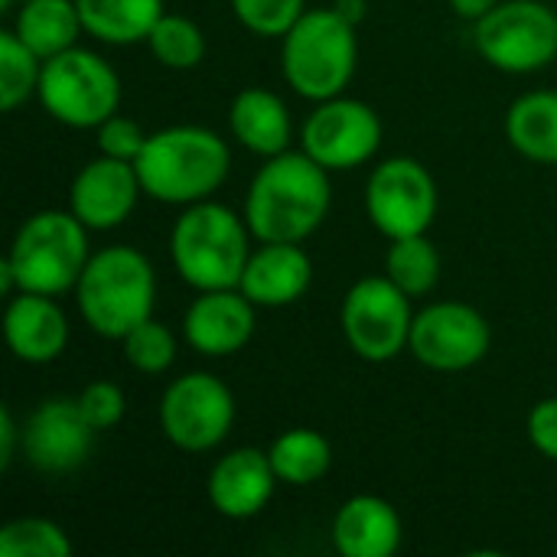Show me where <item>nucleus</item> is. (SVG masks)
<instances>
[{
    "label": "nucleus",
    "mask_w": 557,
    "mask_h": 557,
    "mask_svg": "<svg viewBox=\"0 0 557 557\" xmlns=\"http://www.w3.org/2000/svg\"><path fill=\"white\" fill-rule=\"evenodd\" d=\"M333 183L330 170L304 150L268 157L245 193V222L255 242L304 245L330 215Z\"/></svg>",
    "instance_id": "obj_1"
},
{
    "label": "nucleus",
    "mask_w": 557,
    "mask_h": 557,
    "mask_svg": "<svg viewBox=\"0 0 557 557\" xmlns=\"http://www.w3.org/2000/svg\"><path fill=\"white\" fill-rule=\"evenodd\" d=\"M144 196L163 206H193L212 199L232 173V147L222 134L199 124H170L147 134L137 157Z\"/></svg>",
    "instance_id": "obj_2"
},
{
    "label": "nucleus",
    "mask_w": 557,
    "mask_h": 557,
    "mask_svg": "<svg viewBox=\"0 0 557 557\" xmlns=\"http://www.w3.org/2000/svg\"><path fill=\"white\" fill-rule=\"evenodd\" d=\"M251 228L225 202L202 199L180 212L170 228V261L193 290L238 287L251 258Z\"/></svg>",
    "instance_id": "obj_3"
},
{
    "label": "nucleus",
    "mask_w": 557,
    "mask_h": 557,
    "mask_svg": "<svg viewBox=\"0 0 557 557\" xmlns=\"http://www.w3.org/2000/svg\"><path fill=\"white\" fill-rule=\"evenodd\" d=\"M75 300L85 326L121 343L134 326L157 310V271L150 258L131 245L95 251L75 284Z\"/></svg>",
    "instance_id": "obj_4"
},
{
    "label": "nucleus",
    "mask_w": 557,
    "mask_h": 557,
    "mask_svg": "<svg viewBox=\"0 0 557 557\" xmlns=\"http://www.w3.org/2000/svg\"><path fill=\"white\" fill-rule=\"evenodd\" d=\"M359 69V26L336 7H307L281 36V75L307 101L346 95Z\"/></svg>",
    "instance_id": "obj_5"
},
{
    "label": "nucleus",
    "mask_w": 557,
    "mask_h": 557,
    "mask_svg": "<svg viewBox=\"0 0 557 557\" xmlns=\"http://www.w3.org/2000/svg\"><path fill=\"white\" fill-rule=\"evenodd\" d=\"M88 225L72 209H39L20 222L3 261L16 277V294L62 297L75 290L91 248Z\"/></svg>",
    "instance_id": "obj_6"
},
{
    "label": "nucleus",
    "mask_w": 557,
    "mask_h": 557,
    "mask_svg": "<svg viewBox=\"0 0 557 557\" xmlns=\"http://www.w3.org/2000/svg\"><path fill=\"white\" fill-rule=\"evenodd\" d=\"M36 101L75 131H95L121 108V75L95 49L72 46L42 62Z\"/></svg>",
    "instance_id": "obj_7"
},
{
    "label": "nucleus",
    "mask_w": 557,
    "mask_h": 557,
    "mask_svg": "<svg viewBox=\"0 0 557 557\" xmlns=\"http://www.w3.org/2000/svg\"><path fill=\"white\" fill-rule=\"evenodd\" d=\"M473 46L506 75H532L557 59V10L545 0H503L473 23Z\"/></svg>",
    "instance_id": "obj_8"
},
{
    "label": "nucleus",
    "mask_w": 557,
    "mask_h": 557,
    "mask_svg": "<svg viewBox=\"0 0 557 557\" xmlns=\"http://www.w3.org/2000/svg\"><path fill=\"white\" fill-rule=\"evenodd\" d=\"M411 323H414L411 297L388 274L356 281L339 307V330L349 349L375 366L408 352Z\"/></svg>",
    "instance_id": "obj_9"
},
{
    "label": "nucleus",
    "mask_w": 557,
    "mask_h": 557,
    "mask_svg": "<svg viewBox=\"0 0 557 557\" xmlns=\"http://www.w3.org/2000/svg\"><path fill=\"white\" fill-rule=\"evenodd\" d=\"M235 395L209 372L173 379L160 398V431L183 454L215 450L235 428Z\"/></svg>",
    "instance_id": "obj_10"
},
{
    "label": "nucleus",
    "mask_w": 557,
    "mask_h": 557,
    "mask_svg": "<svg viewBox=\"0 0 557 557\" xmlns=\"http://www.w3.org/2000/svg\"><path fill=\"white\" fill-rule=\"evenodd\" d=\"M437 183L414 157H388L366 180V215L388 242L424 235L437 219Z\"/></svg>",
    "instance_id": "obj_11"
},
{
    "label": "nucleus",
    "mask_w": 557,
    "mask_h": 557,
    "mask_svg": "<svg viewBox=\"0 0 557 557\" xmlns=\"http://www.w3.org/2000/svg\"><path fill=\"white\" fill-rule=\"evenodd\" d=\"M385 127L372 104L336 95L317 101L300 127V150L310 153L330 173H349L366 166L382 147Z\"/></svg>",
    "instance_id": "obj_12"
},
{
    "label": "nucleus",
    "mask_w": 557,
    "mask_h": 557,
    "mask_svg": "<svg viewBox=\"0 0 557 557\" xmlns=\"http://www.w3.org/2000/svg\"><path fill=\"white\" fill-rule=\"evenodd\" d=\"M493 349L490 320L463 300H437L414 313L408 352L431 372H467Z\"/></svg>",
    "instance_id": "obj_13"
},
{
    "label": "nucleus",
    "mask_w": 557,
    "mask_h": 557,
    "mask_svg": "<svg viewBox=\"0 0 557 557\" xmlns=\"http://www.w3.org/2000/svg\"><path fill=\"white\" fill-rule=\"evenodd\" d=\"M95 428L78 408V398H46L23 424V457L46 476H65L78 470L95 447Z\"/></svg>",
    "instance_id": "obj_14"
},
{
    "label": "nucleus",
    "mask_w": 557,
    "mask_h": 557,
    "mask_svg": "<svg viewBox=\"0 0 557 557\" xmlns=\"http://www.w3.org/2000/svg\"><path fill=\"white\" fill-rule=\"evenodd\" d=\"M140 196H144V186H140L137 166L127 160L98 153L75 173L69 186V209L91 232H111V228H121L134 215Z\"/></svg>",
    "instance_id": "obj_15"
},
{
    "label": "nucleus",
    "mask_w": 557,
    "mask_h": 557,
    "mask_svg": "<svg viewBox=\"0 0 557 557\" xmlns=\"http://www.w3.org/2000/svg\"><path fill=\"white\" fill-rule=\"evenodd\" d=\"M258 330V304H251L238 287L196 290V300L186 307L183 336L189 349L206 359H228L242 352Z\"/></svg>",
    "instance_id": "obj_16"
},
{
    "label": "nucleus",
    "mask_w": 557,
    "mask_h": 557,
    "mask_svg": "<svg viewBox=\"0 0 557 557\" xmlns=\"http://www.w3.org/2000/svg\"><path fill=\"white\" fill-rule=\"evenodd\" d=\"M277 490V473L271 467L268 450L235 447L215 460L206 480L209 506L232 522H248L261 516Z\"/></svg>",
    "instance_id": "obj_17"
},
{
    "label": "nucleus",
    "mask_w": 557,
    "mask_h": 557,
    "mask_svg": "<svg viewBox=\"0 0 557 557\" xmlns=\"http://www.w3.org/2000/svg\"><path fill=\"white\" fill-rule=\"evenodd\" d=\"M313 284V258L297 242H261L251 251L238 290L261 310L297 304Z\"/></svg>",
    "instance_id": "obj_18"
},
{
    "label": "nucleus",
    "mask_w": 557,
    "mask_h": 557,
    "mask_svg": "<svg viewBox=\"0 0 557 557\" xmlns=\"http://www.w3.org/2000/svg\"><path fill=\"white\" fill-rule=\"evenodd\" d=\"M3 339L13 359L26 366H49L69 346V320L55 304V297L20 290L7 297Z\"/></svg>",
    "instance_id": "obj_19"
},
{
    "label": "nucleus",
    "mask_w": 557,
    "mask_h": 557,
    "mask_svg": "<svg viewBox=\"0 0 557 557\" xmlns=\"http://www.w3.org/2000/svg\"><path fill=\"white\" fill-rule=\"evenodd\" d=\"M401 539V516L385 496H349L333 516V545L343 557H392Z\"/></svg>",
    "instance_id": "obj_20"
},
{
    "label": "nucleus",
    "mask_w": 557,
    "mask_h": 557,
    "mask_svg": "<svg viewBox=\"0 0 557 557\" xmlns=\"http://www.w3.org/2000/svg\"><path fill=\"white\" fill-rule=\"evenodd\" d=\"M228 131L235 144H242L248 153L261 160L277 157L290 150V137H294L290 108L277 91L248 85L228 104Z\"/></svg>",
    "instance_id": "obj_21"
},
{
    "label": "nucleus",
    "mask_w": 557,
    "mask_h": 557,
    "mask_svg": "<svg viewBox=\"0 0 557 557\" xmlns=\"http://www.w3.org/2000/svg\"><path fill=\"white\" fill-rule=\"evenodd\" d=\"M506 140L525 160L557 166V88L525 91L509 104Z\"/></svg>",
    "instance_id": "obj_22"
},
{
    "label": "nucleus",
    "mask_w": 557,
    "mask_h": 557,
    "mask_svg": "<svg viewBox=\"0 0 557 557\" xmlns=\"http://www.w3.org/2000/svg\"><path fill=\"white\" fill-rule=\"evenodd\" d=\"M85 36L104 46L147 42L157 20L166 13L163 0H75Z\"/></svg>",
    "instance_id": "obj_23"
},
{
    "label": "nucleus",
    "mask_w": 557,
    "mask_h": 557,
    "mask_svg": "<svg viewBox=\"0 0 557 557\" xmlns=\"http://www.w3.org/2000/svg\"><path fill=\"white\" fill-rule=\"evenodd\" d=\"M13 33L46 62L78 46L85 26L75 0H26L13 10Z\"/></svg>",
    "instance_id": "obj_24"
},
{
    "label": "nucleus",
    "mask_w": 557,
    "mask_h": 557,
    "mask_svg": "<svg viewBox=\"0 0 557 557\" xmlns=\"http://www.w3.org/2000/svg\"><path fill=\"white\" fill-rule=\"evenodd\" d=\"M268 457L277 473V483L294 490H307L320 483L333 467V447L313 428H290L277 434L274 444L268 447Z\"/></svg>",
    "instance_id": "obj_25"
},
{
    "label": "nucleus",
    "mask_w": 557,
    "mask_h": 557,
    "mask_svg": "<svg viewBox=\"0 0 557 557\" xmlns=\"http://www.w3.org/2000/svg\"><path fill=\"white\" fill-rule=\"evenodd\" d=\"M441 271H444V258L437 251V245L424 235H408V238H395L388 242L385 251V274L414 300V297H428L437 284H441Z\"/></svg>",
    "instance_id": "obj_26"
},
{
    "label": "nucleus",
    "mask_w": 557,
    "mask_h": 557,
    "mask_svg": "<svg viewBox=\"0 0 557 557\" xmlns=\"http://www.w3.org/2000/svg\"><path fill=\"white\" fill-rule=\"evenodd\" d=\"M147 49L153 52V59L163 69L193 72L202 65L209 42H206V33L196 20H189L183 13H163L147 36Z\"/></svg>",
    "instance_id": "obj_27"
},
{
    "label": "nucleus",
    "mask_w": 557,
    "mask_h": 557,
    "mask_svg": "<svg viewBox=\"0 0 557 557\" xmlns=\"http://www.w3.org/2000/svg\"><path fill=\"white\" fill-rule=\"evenodd\" d=\"M42 75V59L7 26L0 33V104L3 111H16L36 98Z\"/></svg>",
    "instance_id": "obj_28"
},
{
    "label": "nucleus",
    "mask_w": 557,
    "mask_h": 557,
    "mask_svg": "<svg viewBox=\"0 0 557 557\" xmlns=\"http://www.w3.org/2000/svg\"><path fill=\"white\" fill-rule=\"evenodd\" d=\"M69 532L42 516H23L0 525V557H69Z\"/></svg>",
    "instance_id": "obj_29"
},
{
    "label": "nucleus",
    "mask_w": 557,
    "mask_h": 557,
    "mask_svg": "<svg viewBox=\"0 0 557 557\" xmlns=\"http://www.w3.org/2000/svg\"><path fill=\"white\" fill-rule=\"evenodd\" d=\"M180 352L176 333L160 323L157 317L144 320L140 326H134L124 339H121V356L131 369H137L140 375H163L173 369Z\"/></svg>",
    "instance_id": "obj_30"
},
{
    "label": "nucleus",
    "mask_w": 557,
    "mask_h": 557,
    "mask_svg": "<svg viewBox=\"0 0 557 557\" xmlns=\"http://www.w3.org/2000/svg\"><path fill=\"white\" fill-rule=\"evenodd\" d=\"M238 23L255 36H284L307 10V0H228Z\"/></svg>",
    "instance_id": "obj_31"
},
{
    "label": "nucleus",
    "mask_w": 557,
    "mask_h": 557,
    "mask_svg": "<svg viewBox=\"0 0 557 557\" xmlns=\"http://www.w3.org/2000/svg\"><path fill=\"white\" fill-rule=\"evenodd\" d=\"M75 398H78L82 414L88 418V424H91L98 434L117 428V424L124 421V414H127V395L121 392V385L104 382V379L88 382Z\"/></svg>",
    "instance_id": "obj_32"
},
{
    "label": "nucleus",
    "mask_w": 557,
    "mask_h": 557,
    "mask_svg": "<svg viewBox=\"0 0 557 557\" xmlns=\"http://www.w3.org/2000/svg\"><path fill=\"white\" fill-rule=\"evenodd\" d=\"M144 144H147V131L137 121L124 117V114H111L101 127H95V147L104 157L137 163Z\"/></svg>",
    "instance_id": "obj_33"
},
{
    "label": "nucleus",
    "mask_w": 557,
    "mask_h": 557,
    "mask_svg": "<svg viewBox=\"0 0 557 557\" xmlns=\"http://www.w3.org/2000/svg\"><path fill=\"white\" fill-rule=\"evenodd\" d=\"M529 441L545 460L557 463V398H542L529 411Z\"/></svg>",
    "instance_id": "obj_34"
},
{
    "label": "nucleus",
    "mask_w": 557,
    "mask_h": 557,
    "mask_svg": "<svg viewBox=\"0 0 557 557\" xmlns=\"http://www.w3.org/2000/svg\"><path fill=\"white\" fill-rule=\"evenodd\" d=\"M16 444H23V428L16 424L13 411L0 408V470H7L16 457Z\"/></svg>",
    "instance_id": "obj_35"
},
{
    "label": "nucleus",
    "mask_w": 557,
    "mask_h": 557,
    "mask_svg": "<svg viewBox=\"0 0 557 557\" xmlns=\"http://www.w3.org/2000/svg\"><path fill=\"white\" fill-rule=\"evenodd\" d=\"M450 7H454V13L457 16H463V20H480L483 13H490L496 3H503V0H447Z\"/></svg>",
    "instance_id": "obj_36"
},
{
    "label": "nucleus",
    "mask_w": 557,
    "mask_h": 557,
    "mask_svg": "<svg viewBox=\"0 0 557 557\" xmlns=\"http://www.w3.org/2000/svg\"><path fill=\"white\" fill-rule=\"evenodd\" d=\"M333 7H336L349 23H356V26H359L362 16H366V0H336Z\"/></svg>",
    "instance_id": "obj_37"
},
{
    "label": "nucleus",
    "mask_w": 557,
    "mask_h": 557,
    "mask_svg": "<svg viewBox=\"0 0 557 557\" xmlns=\"http://www.w3.org/2000/svg\"><path fill=\"white\" fill-rule=\"evenodd\" d=\"M13 7H16V0H0V10H3V13H10Z\"/></svg>",
    "instance_id": "obj_38"
},
{
    "label": "nucleus",
    "mask_w": 557,
    "mask_h": 557,
    "mask_svg": "<svg viewBox=\"0 0 557 557\" xmlns=\"http://www.w3.org/2000/svg\"><path fill=\"white\" fill-rule=\"evenodd\" d=\"M20 3H26V0H16V7H20Z\"/></svg>",
    "instance_id": "obj_39"
}]
</instances>
